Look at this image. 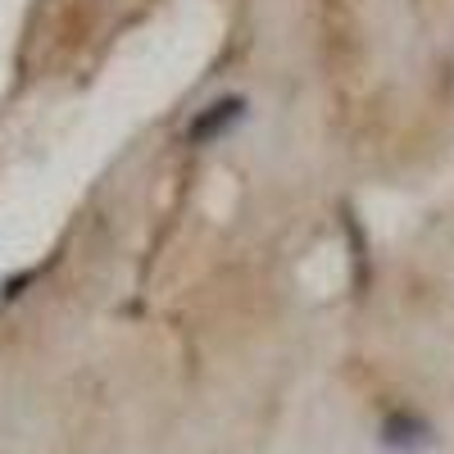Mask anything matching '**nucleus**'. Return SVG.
<instances>
[{
	"label": "nucleus",
	"instance_id": "f257e3e1",
	"mask_svg": "<svg viewBox=\"0 0 454 454\" xmlns=\"http://www.w3.org/2000/svg\"><path fill=\"white\" fill-rule=\"evenodd\" d=\"M241 109H246V100H237V96L232 100H214L209 109L196 114V123L186 128V137H192V141H214L218 132H227V128L241 119Z\"/></svg>",
	"mask_w": 454,
	"mask_h": 454
}]
</instances>
